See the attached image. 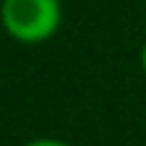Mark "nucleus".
I'll list each match as a JSON object with an SVG mask.
<instances>
[{"label": "nucleus", "instance_id": "f257e3e1", "mask_svg": "<svg viewBox=\"0 0 146 146\" xmlns=\"http://www.w3.org/2000/svg\"><path fill=\"white\" fill-rule=\"evenodd\" d=\"M59 0H3L0 21L5 31L26 44H38L59 28Z\"/></svg>", "mask_w": 146, "mask_h": 146}, {"label": "nucleus", "instance_id": "f03ea898", "mask_svg": "<svg viewBox=\"0 0 146 146\" xmlns=\"http://www.w3.org/2000/svg\"><path fill=\"white\" fill-rule=\"evenodd\" d=\"M26 146H69V144L56 141V139H38V141H31V144H26Z\"/></svg>", "mask_w": 146, "mask_h": 146}, {"label": "nucleus", "instance_id": "7ed1b4c3", "mask_svg": "<svg viewBox=\"0 0 146 146\" xmlns=\"http://www.w3.org/2000/svg\"><path fill=\"white\" fill-rule=\"evenodd\" d=\"M141 64H144V69H146V46H144V51H141Z\"/></svg>", "mask_w": 146, "mask_h": 146}]
</instances>
